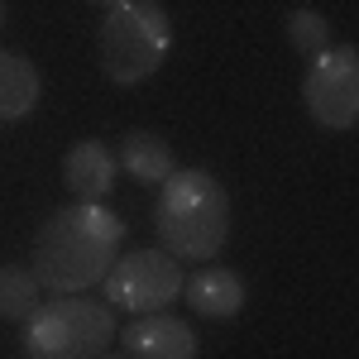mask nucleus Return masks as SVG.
<instances>
[{"label": "nucleus", "instance_id": "nucleus-6", "mask_svg": "<svg viewBox=\"0 0 359 359\" xmlns=\"http://www.w3.org/2000/svg\"><path fill=\"white\" fill-rule=\"evenodd\" d=\"M302 106L331 135H345V130L359 125V48L355 43H331L326 53L311 57V67L302 77Z\"/></svg>", "mask_w": 359, "mask_h": 359}, {"label": "nucleus", "instance_id": "nucleus-11", "mask_svg": "<svg viewBox=\"0 0 359 359\" xmlns=\"http://www.w3.org/2000/svg\"><path fill=\"white\" fill-rule=\"evenodd\" d=\"M43 101V77L39 67L20 53H0V125H20Z\"/></svg>", "mask_w": 359, "mask_h": 359}, {"label": "nucleus", "instance_id": "nucleus-7", "mask_svg": "<svg viewBox=\"0 0 359 359\" xmlns=\"http://www.w3.org/2000/svg\"><path fill=\"white\" fill-rule=\"evenodd\" d=\"M120 350L130 359H196L201 340L187 321L168 316V311H139L135 321L120 326Z\"/></svg>", "mask_w": 359, "mask_h": 359}, {"label": "nucleus", "instance_id": "nucleus-15", "mask_svg": "<svg viewBox=\"0 0 359 359\" xmlns=\"http://www.w3.org/2000/svg\"><path fill=\"white\" fill-rule=\"evenodd\" d=\"M0 25H5V0H0Z\"/></svg>", "mask_w": 359, "mask_h": 359}, {"label": "nucleus", "instance_id": "nucleus-9", "mask_svg": "<svg viewBox=\"0 0 359 359\" xmlns=\"http://www.w3.org/2000/svg\"><path fill=\"white\" fill-rule=\"evenodd\" d=\"M182 302L206 321H230L245 311V278L235 269H201L182 283Z\"/></svg>", "mask_w": 359, "mask_h": 359}, {"label": "nucleus", "instance_id": "nucleus-10", "mask_svg": "<svg viewBox=\"0 0 359 359\" xmlns=\"http://www.w3.org/2000/svg\"><path fill=\"white\" fill-rule=\"evenodd\" d=\"M115 158H120V172H130L144 187H163L168 177L177 172L172 144H168L163 135H154V130H130V135L120 139Z\"/></svg>", "mask_w": 359, "mask_h": 359}, {"label": "nucleus", "instance_id": "nucleus-4", "mask_svg": "<svg viewBox=\"0 0 359 359\" xmlns=\"http://www.w3.org/2000/svg\"><path fill=\"white\" fill-rule=\"evenodd\" d=\"M115 306L86 292H53L25 321L29 359H101L115 345Z\"/></svg>", "mask_w": 359, "mask_h": 359}, {"label": "nucleus", "instance_id": "nucleus-5", "mask_svg": "<svg viewBox=\"0 0 359 359\" xmlns=\"http://www.w3.org/2000/svg\"><path fill=\"white\" fill-rule=\"evenodd\" d=\"M182 259L168 254V249H130L111 264V273L101 278L106 287V302L115 311H168V306L182 297Z\"/></svg>", "mask_w": 359, "mask_h": 359}, {"label": "nucleus", "instance_id": "nucleus-13", "mask_svg": "<svg viewBox=\"0 0 359 359\" xmlns=\"http://www.w3.org/2000/svg\"><path fill=\"white\" fill-rule=\"evenodd\" d=\"M283 29H287V43H292L302 57H316V53H326V48H331V25H326V15H321V10H311V5L287 10Z\"/></svg>", "mask_w": 359, "mask_h": 359}, {"label": "nucleus", "instance_id": "nucleus-8", "mask_svg": "<svg viewBox=\"0 0 359 359\" xmlns=\"http://www.w3.org/2000/svg\"><path fill=\"white\" fill-rule=\"evenodd\" d=\"M115 177H120V158L101 139H77L67 149V158H62V182H67V192L82 196V201H106Z\"/></svg>", "mask_w": 359, "mask_h": 359}, {"label": "nucleus", "instance_id": "nucleus-1", "mask_svg": "<svg viewBox=\"0 0 359 359\" xmlns=\"http://www.w3.org/2000/svg\"><path fill=\"white\" fill-rule=\"evenodd\" d=\"M125 245V221L101 201H72L57 206L48 221L39 225L29 245V269L43 283V292H86L101 287Z\"/></svg>", "mask_w": 359, "mask_h": 359}, {"label": "nucleus", "instance_id": "nucleus-12", "mask_svg": "<svg viewBox=\"0 0 359 359\" xmlns=\"http://www.w3.org/2000/svg\"><path fill=\"white\" fill-rule=\"evenodd\" d=\"M43 283L34 278V269L20 264H0V321H29V311L39 306Z\"/></svg>", "mask_w": 359, "mask_h": 359}, {"label": "nucleus", "instance_id": "nucleus-2", "mask_svg": "<svg viewBox=\"0 0 359 359\" xmlns=\"http://www.w3.org/2000/svg\"><path fill=\"white\" fill-rule=\"evenodd\" d=\"M154 230L182 264H211L230 240V196L206 168H177L158 192Z\"/></svg>", "mask_w": 359, "mask_h": 359}, {"label": "nucleus", "instance_id": "nucleus-3", "mask_svg": "<svg viewBox=\"0 0 359 359\" xmlns=\"http://www.w3.org/2000/svg\"><path fill=\"white\" fill-rule=\"evenodd\" d=\"M101 72L115 86L149 82L172 53V20L163 0H115L96 34Z\"/></svg>", "mask_w": 359, "mask_h": 359}, {"label": "nucleus", "instance_id": "nucleus-14", "mask_svg": "<svg viewBox=\"0 0 359 359\" xmlns=\"http://www.w3.org/2000/svg\"><path fill=\"white\" fill-rule=\"evenodd\" d=\"M86 5H96V10H111L115 0H86Z\"/></svg>", "mask_w": 359, "mask_h": 359}]
</instances>
